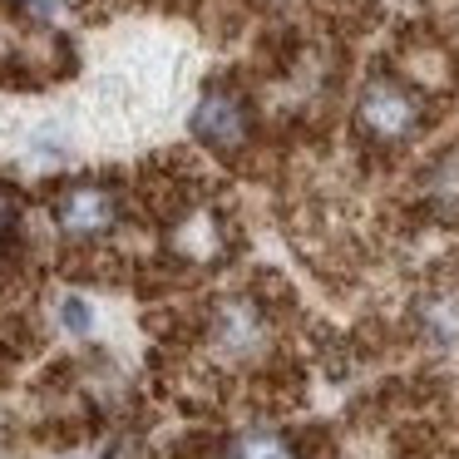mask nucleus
<instances>
[{"mask_svg": "<svg viewBox=\"0 0 459 459\" xmlns=\"http://www.w3.org/2000/svg\"><path fill=\"white\" fill-rule=\"evenodd\" d=\"M420 336L435 341V346H459V291H435V297L420 301Z\"/></svg>", "mask_w": 459, "mask_h": 459, "instance_id": "obj_5", "label": "nucleus"}, {"mask_svg": "<svg viewBox=\"0 0 459 459\" xmlns=\"http://www.w3.org/2000/svg\"><path fill=\"white\" fill-rule=\"evenodd\" d=\"M262 331H267V321H262V311L252 307V301H228V307L218 311V346L232 351V356H242V351H252L262 341Z\"/></svg>", "mask_w": 459, "mask_h": 459, "instance_id": "obj_4", "label": "nucleus"}, {"mask_svg": "<svg viewBox=\"0 0 459 459\" xmlns=\"http://www.w3.org/2000/svg\"><path fill=\"white\" fill-rule=\"evenodd\" d=\"M356 124L366 139L376 143H405L420 129V100L415 90H405L400 80H370L356 100Z\"/></svg>", "mask_w": 459, "mask_h": 459, "instance_id": "obj_1", "label": "nucleus"}, {"mask_svg": "<svg viewBox=\"0 0 459 459\" xmlns=\"http://www.w3.org/2000/svg\"><path fill=\"white\" fill-rule=\"evenodd\" d=\"M232 459H297V449L281 435H272V429H247V435L232 445Z\"/></svg>", "mask_w": 459, "mask_h": 459, "instance_id": "obj_6", "label": "nucleus"}, {"mask_svg": "<svg viewBox=\"0 0 459 459\" xmlns=\"http://www.w3.org/2000/svg\"><path fill=\"white\" fill-rule=\"evenodd\" d=\"M114 218H119V198L104 183H74L55 203V222H60L65 238H104Z\"/></svg>", "mask_w": 459, "mask_h": 459, "instance_id": "obj_3", "label": "nucleus"}, {"mask_svg": "<svg viewBox=\"0 0 459 459\" xmlns=\"http://www.w3.org/2000/svg\"><path fill=\"white\" fill-rule=\"evenodd\" d=\"M193 134H198V143H208L218 153H238L252 139V114L242 104V94L208 90L198 100V109H193Z\"/></svg>", "mask_w": 459, "mask_h": 459, "instance_id": "obj_2", "label": "nucleus"}, {"mask_svg": "<svg viewBox=\"0 0 459 459\" xmlns=\"http://www.w3.org/2000/svg\"><path fill=\"white\" fill-rule=\"evenodd\" d=\"M60 321H65L70 331H90V307H84L80 297H65V301H60Z\"/></svg>", "mask_w": 459, "mask_h": 459, "instance_id": "obj_7", "label": "nucleus"}, {"mask_svg": "<svg viewBox=\"0 0 459 459\" xmlns=\"http://www.w3.org/2000/svg\"><path fill=\"white\" fill-rule=\"evenodd\" d=\"M15 222H21V203H15V193L0 183V238H11Z\"/></svg>", "mask_w": 459, "mask_h": 459, "instance_id": "obj_8", "label": "nucleus"}]
</instances>
